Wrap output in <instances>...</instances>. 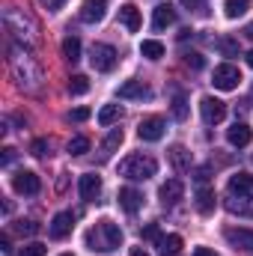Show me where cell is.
I'll return each mask as SVG.
<instances>
[{
    "label": "cell",
    "mask_w": 253,
    "mask_h": 256,
    "mask_svg": "<svg viewBox=\"0 0 253 256\" xmlns=\"http://www.w3.org/2000/svg\"><path fill=\"white\" fill-rule=\"evenodd\" d=\"M6 57H9V72H12V80L18 84V90H24V92H39L42 90V68L27 54L24 45H18V42L9 45Z\"/></svg>",
    "instance_id": "cell-1"
},
{
    "label": "cell",
    "mask_w": 253,
    "mask_h": 256,
    "mask_svg": "<svg viewBox=\"0 0 253 256\" xmlns=\"http://www.w3.org/2000/svg\"><path fill=\"white\" fill-rule=\"evenodd\" d=\"M3 27H6V33H9L18 45H24V48H36V45H39V27H36V21H33L24 9L9 6V9L3 12Z\"/></svg>",
    "instance_id": "cell-2"
},
{
    "label": "cell",
    "mask_w": 253,
    "mask_h": 256,
    "mask_svg": "<svg viewBox=\"0 0 253 256\" xmlns=\"http://www.w3.org/2000/svg\"><path fill=\"white\" fill-rule=\"evenodd\" d=\"M120 244H122V230H120L114 220H98V224L86 232V248H90V250L110 254V250H120Z\"/></svg>",
    "instance_id": "cell-3"
},
{
    "label": "cell",
    "mask_w": 253,
    "mask_h": 256,
    "mask_svg": "<svg viewBox=\"0 0 253 256\" xmlns=\"http://www.w3.org/2000/svg\"><path fill=\"white\" fill-rule=\"evenodd\" d=\"M158 173V164L155 158L149 155H128L120 161V176H126L131 182H143V179H152Z\"/></svg>",
    "instance_id": "cell-4"
},
{
    "label": "cell",
    "mask_w": 253,
    "mask_h": 256,
    "mask_svg": "<svg viewBox=\"0 0 253 256\" xmlns=\"http://www.w3.org/2000/svg\"><path fill=\"white\" fill-rule=\"evenodd\" d=\"M120 60V54H116V48L114 45H104V42H98V45H92V51H90V63L96 72H110L114 66Z\"/></svg>",
    "instance_id": "cell-5"
},
{
    "label": "cell",
    "mask_w": 253,
    "mask_h": 256,
    "mask_svg": "<svg viewBox=\"0 0 253 256\" xmlns=\"http://www.w3.org/2000/svg\"><path fill=\"white\" fill-rule=\"evenodd\" d=\"M212 84L218 86V90H224V92H230V90H236L238 84H242V72L236 68V66L224 63L214 68V74H212Z\"/></svg>",
    "instance_id": "cell-6"
},
{
    "label": "cell",
    "mask_w": 253,
    "mask_h": 256,
    "mask_svg": "<svg viewBox=\"0 0 253 256\" xmlns=\"http://www.w3.org/2000/svg\"><path fill=\"white\" fill-rule=\"evenodd\" d=\"M200 114H202V120H206L208 126H218V122L226 116V104H224L220 98H214V96H206V98L200 102Z\"/></svg>",
    "instance_id": "cell-7"
},
{
    "label": "cell",
    "mask_w": 253,
    "mask_h": 256,
    "mask_svg": "<svg viewBox=\"0 0 253 256\" xmlns=\"http://www.w3.org/2000/svg\"><path fill=\"white\" fill-rule=\"evenodd\" d=\"M104 15H108V0H84L80 12H78V18L84 24H98Z\"/></svg>",
    "instance_id": "cell-8"
},
{
    "label": "cell",
    "mask_w": 253,
    "mask_h": 256,
    "mask_svg": "<svg viewBox=\"0 0 253 256\" xmlns=\"http://www.w3.org/2000/svg\"><path fill=\"white\" fill-rule=\"evenodd\" d=\"M226 212L230 214H238V218H253V196L250 194H230L224 200Z\"/></svg>",
    "instance_id": "cell-9"
},
{
    "label": "cell",
    "mask_w": 253,
    "mask_h": 256,
    "mask_svg": "<svg viewBox=\"0 0 253 256\" xmlns=\"http://www.w3.org/2000/svg\"><path fill=\"white\" fill-rule=\"evenodd\" d=\"M137 137L146 140V143L161 140V137H164V120H161V116H146V120H140V126H137Z\"/></svg>",
    "instance_id": "cell-10"
},
{
    "label": "cell",
    "mask_w": 253,
    "mask_h": 256,
    "mask_svg": "<svg viewBox=\"0 0 253 256\" xmlns=\"http://www.w3.org/2000/svg\"><path fill=\"white\" fill-rule=\"evenodd\" d=\"M42 188V182H39V176L36 173H30V170H21V173H15L12 176V191L15 194H39Z\"/></svg>",
    "instance_id": "cell-11"
},
{
    "label": "cell",
    "mask_w": 253,
    "mask_h": 256,
    "mask_svg": "<svg viewBox=\"0 0 253 256\" xmlns=\"http://www.w3.org/2000/svg\"><path fill=\"white\" fill-rule=\"evenodd\" d=\"M224 236L236 250H253V230H248V226H232Z\"/></svg>",
    "instance_id": "cell-12"
},
{
    "label": "cell",
    "mask_w": 253,
    "mask_h": 256,
    "mask_svg": "<svg viewBox=\"0 0 253 256\" xmlns=\"http://www.w3.org/2000/svg\"><path fill=\"white\" fill-rule=\"evenodd\" d=\"M72 226H74V214L72 212H60V214H54V220L48 226V236L51 238H66L72 232Z\"/></svg>",
    "instance_id": "cell-13"
},
{
    "label": "cell",
    "mask_w": 253,
    "mask_h": 256,
    "mask_svg": "<svg viewBox=\"0 0 253 256\" xmlns=\"http://www.w3.org/2000/svg\"><path fill=\"white\" fill-rule=\"evenodd\" d=\"M78 191H80V196H84L86 202H92V200H98V194H102V179H98L96 173H84L80 182H78Z\"/></svg>",
    "instance_id": "cell-14"
},
{
    "label": "cell",
    "mask_w": 253,
    "mask_h": 256,
    "mask_svg": "<svg viewBox=\"0 0 253 256\" xmlns=\"http://www.w3.org/2000/svg\"><path fill=\"white\" fill-rule=\"evenodd\" d=\"M182 194H185V185H182L179 179H170V182L161 185L158 196H161V206H176V202L182 200Z\"/></svg>",
    "instance_id": "cell-15"
},
{
    "label": "cell",
    "mask_w": 253,
    "mask_h": 256,
    "mask_svg": "<svg viewBox=\"0 0 253 256\" xmlns=\"http://www.w3.org/2000/svg\"><path fill=\"white\" fill-rule=\"evenodd\" d=\"M120 98H137V102H143V98H152V90L143 80H126L120 86Z\"/></svg>",
    "instance_id": "cell-16"
},
{
    "label": "cell",
    "mask_w": 253,
    "mask_h": 256,
    "mask_svg": "<svg viewBox=\"0 0 253 256\" xmlns=\"http://www.w3.org/2000/svg\"><path fill=\"white\" fill-rule=\"evenodd\" d=\"M173 21H176V9H173L170 3H158L155 12H152V27H155V30H164V27H170Z\"/></svg>",
    "instance_id": "cell-17"
},
{
    "label": "cell",
    "mask_w": 253,
    "mask_h": 256,
    "mask_svg": "<svg viewBox=\"0 0 253 256\" xmlns=\"http://www.w3.org/2000/svg\"><path fill=\"white\" fill-rule=\"evenodd\" d=\"M253 137L250 126H244V122H236V126L226 131V140H230V146H236V149H242V146H248Z\"/></svg>",
    "instance_id": "cell-18"
},
{
    "label": "cell",
    "mask_w": 253,
    "mask_h": 256,
    "mask_svg": "<svg viewBox=\"0 0 253 256\" xmlns=\"http://www.w3.org/2000/svg\"><path fill=\"white\" fill-rule=\"evenodd\" d=\"M167 155H170V164H173V170H176V173L190 170V152L185 149V146H179V143H176V146H170V152H167Z\"/></svg>",
    "instance_id": "cell-19"
},
{
    "label": "cell",
    "mask_w": 253,
    "mask_h": 256,
    "mask_svg": "<svg viewBox=\"0 0 253 256\" xmlns=\"http://www.w3.org/2000/svg\"><path fill=\"white\" fill-rule=\"evenodd\" d=\"M155 248H158V254L161 256H176L179 250H182V236H176V232L161 236V238L155 242Z\"/></svg>",
    "instance_id": "cell-20"
},
{
    "label": "cell",
    "mask_w": 253,
    "mask_h": 256,
    "mask_svg": "<svg viewBox=\"0 0 253 256\" xmlns=\"http://www.w3.org/2000/svg\"><path fill=\"white\" fill-rule=\"evenodd\" d=\"M250 191H253V176L250 173L238 170V173L230 176V194H250Z\"/></svg>",
    "instance_id": "cell-21"
},
{
    "label": "cell",
    "mask_w": 253,
    "mask_h": 256,
    "mask_svg": "<svg viewBox=\"0 0 253 256\" xmlns=\"http://www.w3.org/2000/svg\"><path fill=\"white\" fill-rule=\"evenodd\" d=\"M120 21L126 24L131 33H137V30H140V9H137L134 3H126V6H120Z\"/></svg>",
    "instance_id": "cell-22"
},
{
    "label": "cell",
    "mask_w": 253,
    "mask_h": 256,
    "mask_svg": "<svg viewBox=\"0 0 253 256\" xmlns=\"http://www.w3.org/2000/svg\"><path fill=\"white\" fill-rule=\"evenodd\" d=\"M120 206L126 208L128 214H134V212L143 206V194L134 191V188H122V191H120Z\"/></svg>",
    "instance_id": "cell-23"
},
{
    "label": "cell",
    "mask_w": 253,
    "mask_h": 256,
    "mask_svg": "<svg viewBox=\"0 0 253 256\" xmlns=\"http://www.w3.org/2000/svg\"><path fill=\"white\" fill-rule=\"evenodd\" d=\"M194 200H196V212H200V214H212V212H214V200H218V196H214L212 188H206V185H202V188L196 191Z\"/></svg>",
    "instance_id": "cell-24"
},
{
    "label": "cell",
    "mask_w": 253,
    "mask_h": 256,
    "mask_svg": "<svg viewBox=\"0 0 253 256\" xmlns=\"http://www.w3.org/2000/svg\"><path fill=\"white\" fill-rule=\"evenodd\" d=\"M122 120V108L120 104H104L102 110H98V122L102 126H114V122H120Z\"/></svg>",
    "instance_id": "cell-25"
},
{
    "label": "cell",
    "mask_w": 253,
    "mask_h": 256,
    "mask_svg": "<svg viewBox=\"0 0 253 256\" xmlns=\"http://www.w3.org/2000/svg\"><path fill=\"white\" fill-rule=\"evenodd\" d=\"M63 57L68 63H78L80 60V39L78 36H66L63 39Z\"/></svg>",
    "instance_id": "cell-26"
},
{
    "label": "cell",
    "mask_w": 253,
    "mask_h": 256,
    "mask_svg": "<svg viewBox=\"0 0 253 256\" xmlns=\"http://www.w3.org/2000/svg\"><path fill=\"white\" fill-rule=\"evenodd\" d=\"M140 54H143L146 60H161V57H164V45L155 42V39H146V42L140 45Z\"/></svg>",
    "instance_id": "cell-27"
},
{
    "label": "cell",
    "mask_w": 253,
    "mask_h": 256,
    "mask_svg": "<svg viewBox=\"0 0 253 256\" xmlns=\"http://www.w3.org/2000/svg\"><path fill=\"white\" fill-rule=\"evenodd\" d=\"M173 116L176 120H185L188 116V102H185V92L182 90H173Z\"/></svg>",
    "instance_id": "cell-28"
},
{
    "label": "cell",
    "mask_w": 253,
    "mask_h": 256,
    "mask_svg": "<svg viewBox=\"0 0 253 256\" xmlns=\"http://www.w3.org/2000/svg\"><path fill=\"white\" fill-rule=\"evenodd\" d=\"M86 90H90L86 74H72V78H68V92H72V96H84Z\"/></svg>",
    "instance_id": "cell-29"
},
{
    "label": "cell",
    "mask_w": 253,
    "mask_h": 256,
    "mask_svg": "<svg viewBox=\"0 0 253 256\" xmlns=\"http://www.w3.org/2000/svg\"><path fill=\"white\" fill-rule=\"evenodd\" d=\"M122 137H126V134H122V128H110V134H108V137H104V143H102L104 155H110V152L122 143Z\"/></svg>",
    "instance_id": "cell-30"
},
{
    "label": "cell",
    "mask_w": 253,
    "mask_h": 256,
    "mask_svg": "<svg viewBox=\"0 0 253 256\" xmlns=\"http://www.w3.org/2000/svg\"><path fill=\"white\" fill-rule=\"evenodd\" d=\"M86 152H90V137L78 134L68 140V155H86Z\"/></svg>",
    "instance_id": "cell-31"
},
{
    "label": "cell",
    "mask_w": 253,
    "mask_h": 256,
    "mask_svg": "<svg viewBox=\"0 0 253 256\" xmlns=\"http://www.w3.org/2000/svg\"><path fill=\"white\" fill-rule=\"evenodd\" d=\"M250 9V0H226V18H242Z\"/></svg>",
    "instance_id": "cell-32"
},
{
    "label": "cell",
    "mask_w": 253,
    "mask_h": 256,
    "mask_svg": "<svg viewBox=\"0 0 253 256\" xmlns=\"http://www.w3.org/2000/svg\"><path fill=\"white\" fill-rule=\"evenodd\" d=\"M218 48H220V54H224V57H238V42H236V39H230V36L218 39Z\"/></svg>",
    "instance_id": "cell-33"
},
{
    "label": "cell",
    "mask_w": 253,
    "mask_h": 256,
    "mask_svg": "<svg viewBox=\"0 0 253 256\" xmlns=\"http://www.w3.org/2000/svg\"><path fill=\"white\" fill-rule=\"evenodd\" d=\"M15 232H18V236H36V232H39V224H36V220H18V224H15Z\"/></svg>",
    "instance_id": "cell-34"
},
{
    "label": "cell",
    "mask_w": 253,
    "mask_h": 256,
    "mask_svg": "<svg viewBox=\"0 0 253 256\" xmlns=\"http://www.w3.org/2000/svg\"><path fill=\"white\" fill-rule=\"evenodd\" d=\"M45 244H39V242H30V244H24L21 250H18V256H45Z\"/></svg>",
    "instance_id": "cell-35"
},
{
    "label": "cell",
    "mask_w": 253,
    "mask_h": 256,
    "mask_svg": "<svg viewBox=\"0 0 253 256\" xmlns=\"http://www.w3.org/2000/svg\"><path fill=\"white\" fill-rule=\"evenodd\" d=\"M30 152H33L36 158H45V155L51 152V143H48L45 137H39V140H33V146H30Z\"/></svg>",
    "instance_id": "cell-36"
},
{
    "label": "cell",
    "mask_w": 253,
    "mask_h": 256,
    "mask_svg": "<svg viewBox=\"0 0 253 256\" xmlns=\"http://www.w3.org/2000/svg\"><path fill=\"white\" fill-rule=\"evenodd\" d=\"M185 66H190V68H202V66H206V60H202V54L190 51V54H185Z\"/></svg>",
    "instance_id": "cell-37"
},
{
    "label": "cell",
    "mask_w": 253,
    "mask_h": 256,
    "mask_svg": "<svg viewBox=\"0 0 253 256\" xmlns=\"http://www.w3.org/2000/svg\"><path fill=\"white\" fill-rule=\"evenodd\" d=\"M68 120H72V122H84V120H90V108H74V110L68 114Z\"/></svg>",
    "instance_id": "cell-38"
},
{
    "label": "cell",
    "mask_w": 253,
    "mask_h": 256,
    "mask_svg": "<svg viewBox=\"0 0 253 256\" xmlns=\"http://www.w3.org/2000/svg\"><path fill=\"white\" fill-rule=\"evenodd\" d=\"M143 238H152V242H158V238H161V232H158V224H149V226L143 230Z\"/></svg>",
    "instance_id": "cell-39"
},
{
    "label": "cell",
    "mask_w": 253,
    "mask_h": 256,
    "mask_svg": "<svg viewBox=\"0 0 253 256\" xmlns=\"http://www.w3.org/2000/svg\"><path fill=\"white\" fill-rule=\"evenodd\" d=\"M185 9H194V12H202L206 9V0H182Z\"/></svg>",
    "instance_id": "cell-40"
},
{
    "label": "cell",
    "mask_w": 253,
    "mask_h": 256,
    "mask_svg": "<svg viewBox=\"0 0 253 256\" xmlns=\"http://www.w3.org/2000/svg\"><path fill=\"white\" fill-rule=\"evenodd\" d=\"M208 176H212V170H208V167H200V170L194 173V179H196L200 185H206V182H208Z\"/></svg>",
    "instance_id": "cell-41"
},
{
    "label": "cell",
    "mask_w": 253,
    "mask_h": 256,
    "mask_svg": "<svg viewBox=\"0 0 253 256\" xmlns=\"http://www.w3.org/2000/svg\"><path fill=\"white\" fill-rule=\"evenodd\" d=\"M0 161H3V167H9V164L15 161V149H12V146H6V149H3V158H0Z\"/></svg>",
    "instance_id": "cell-42"
},
{
    "label": "cell",
    "mask_w": 253,
    "mask_h": 256,
    "mask_svg": "<svg viewBox=\"0 0 253 256\" xmlns=\"http://www.w3.org/2000/svg\"><path fill=\"white\" fill-rule=\"evenodd\" d=\"M63 3H66V0H42V6H48L51 12H57V9H63Z\"/></svg>",
    "instance_id": "cell-43"
},
{
    "label": "cell",
    "mask_w": 253,
    "mask_h": 256,
    "mask_svg": "<svg viewBox=\"0 0 253 256\" xmlns=\"http://www.w3.org/2000/svg\"><path fill=\"white\" fill-rule=\"evenodd\" d=\"M194 256H218V254H214V250H208V248H196Z\"/></svg>",
    "instance_id": "cell-44"
},
{
    "label": "cell",
    "mask_w": 253,
    "mask_h": 256,
    "mask_svg": "<svg viewBox=\"0 0 253 256\" xmlns=\"http://www.w3.org/2000/svg\"><path fill=\"white\" fill-rule=\"evenodd\" d=\"M131 256H149L143 248H131Z\"/></svg>",
    "instance_id": "cell-45"
},
{
    "label": "cell",
    "mask_w": 253,
    "mask_h": 256,
    "mask_svg": "<svg viewBox=\"0 0 253 256\" xmlns=\"http://www.w3.org/2000/svg\"><path fill=\"white\" fill-rule=\"evenodd\" d=\"M244 36H250V39H253V24L248 27V30H244Z\"/></svg>",
    "instance_id": "cell-46"
},
{
    "label": "cell",
    "mask_w": 253,
    "mask_h": 256,
    "mask_svg": "<svg viewBox=\"0 0 253 256\" xmlns=\"http://www.w3.org/2000/svg\"><path fill=\"white\" fill-rule=\"evenodd\" d=\"M248 66H250V68H253V51H250V54H248Z\"/></svg>",
    "instance_id": "cell-47"
},
{
    "label": "cell",
    "mask_w": 253,
    "mask_h": 256,
    "mask_svg": "<svg viewBox=\"0 0 253 256\" xmlns=\"http://www.w3.org/2000/svg\"><path fill=\"white\" fill-rule=\"evenodd\" d=\"M63 256H72V254H63Z\"/></svg>",
    "instance_id": "cell-48"
}]
</instances>
